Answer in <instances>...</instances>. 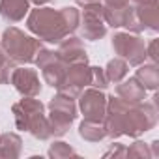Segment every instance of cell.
I'll return each mask as SVG.
<instances>
[{
    "label": "cell",
    "mask_w": 159,
    "mask_h": 159,
    "mask_svg": "<svg viewBox=\"0 0 159 159\" xmlns=\"http://www.w3.org/2000/svg\"><path fill=\"white\" fill-rule=\"evenodd\" d=\"M11 112L15 116V125L21 131H28L34 139L47 140L51 139L49 120L45 114V105L36 98H23L13 103Z\"/></svg>",
    "instance_id": "obj_2"
},
{
    "label": "cell",
    "mask_w": 159,
    "mask_h": 159,
    "mask_svg": "<svg viewBox=\"0 0 159 159\" xmlns=\"http://www.w3.org/2000/svg\"><path fill=\"white\" fill-rule=\"evenodd\" d=\"M0 45H2L4 52L8 54L10 60L15 64H34L36 54L43 47V43L32 36H26L23 30L10 26L4 30L2 38H0Z\"/></svg>",
    "instance_id": "obj_4"
},
{
    "label": "cell",
    "mask_w": 159,
    "mask_h": 159,
    "mask_svg": "<svg viewBox=\"0 0 159 159\" xmlns=\"http://www.w3.org/2000/svg\"><path fill=\"white\" fill-rule=\"evenodd\" d=\"M135 79L144 90H157L159 86V67L157 64H140L137 66Z\"/></svg>",
    "instance_id": "obj_16"
},
{
    "label": "cell",
    "mask_w": 159,
    "mask_h": 159,
    "mask_svg": "<svg viewBox=\"0 0 159 159\" xmlns=\"http://www.w3.org/2000/svg\"><path fill=\"white\" fill-rule=\"evenodd\" d=\"M105 75H107V81L109 83H120V81H124L125 79V75H127V62L124 60V58H112L109 64H107V67H105Z\"/></svg>",
    "instance_id": "obj_20"
},
{
    "label": "cell",
    "mask_w": 159,
    "mask_h": 159,
    "mask_svg": "<svg viewBox=\"0 0 159 159\" xmlns=\"http://www.w3.org/2000/svg\"><path fill=\"white\" fill-rule=\"evenodd\" d=\"M116 96L120 99H124L125 103L135 105V103H142L146 99V90L139 84V81L133 77V79H127V81L116 83Z\"/></svg>",
    "instance_id": "obj_15"
},
{
    "label": "cell",
    "mask_w": 159,
    "mask_h": 159,
    "mask_svg": "<svg viewBox=\"0 0 159 159\" xmlns=\"http://www.w3.org/2000/svg\"><path fill=\"white\" fill-rule=\"evenodd\" d=\"M90 79H92V69H90L88 62L69 64L58 92H62V94L75 99V98H79V94H81L84 88L90 86Z\"/></svg>",
    "instance_id": "obj_8"
},
{
    "label": "cell",
    "mask_w": 159,
    "mask_h": 159,
    "mask_svg": "<svg viewBox=\"0 0 159 159\" xmlns=\"http://www.w3.org/2000/svg\"><path fill=\"white\" fill-rule=\"evenodd\" d=\"M150 146L153 148V152H152V157H157V155H159V140H153Z\"/></svg>",
    "instance_id": "obj_29"
},
{
    "label": "cell",
    "mask_w": 159,
    "mask_h": 159,
    "mask_svg": "<svg viewBox=\"0 0 159 159\" xmlns=\"http://www.w3.org/2000/svg\"><path fill=\"white\" fill-rule=\"evenodd\" d=\"M10 83L15 86V90L23 98H36L41 94V83H39V75L32 67H13L10 75Z\"/></svg>",
    "instance_id": "obj_11"
},
{
    "label": "cell",
    "mask_w": 159,
    "mask_h": 159,
    "mask_svg": "<svg viewBox=\"0 0 159 159\" xmlns=\"http://www.w3.org/2000/svg\"><path fill=\"white\" fill-rule=\"evenodd\" d=\"M127 13H129V4H125V6H105L103 4V19L112 28L124 26Z\"/></svg>",
    "instance_id": "obj_19"
},
{
    "label": "cell",
    "mask_w": 159,
    "mask_h": 159,
    "mask_svg": "<svg viewBox=\"0 0 159 159\" xmlns=\"http://www.w3.org/2000/svg\"><path fill=\"white\" fill-rule=\"evenodd\" d=\"M56 54L58 58L64 62V64H81V62H88V54H86V49H84V43L81 41V38H64L60 43H58V49H56Z\"/></svg>",
    "instance_id": "obj_13"
},
{
    "label": "cell",
    "mask_w": 159,
    "mask_h": 159,
    "mask_svg": "<svg viewBox=\"0 0 159 159\" xmlns=\"http://www.w3.org/2000/svg\"><path fill=\"white\" fill-rule=\"evenodd\" d=\"M125 157H140V159H148V157H152L150 144H146V142H142V140L133 142V144L127 148Z\"/></svg>",
    "instance_id": "obj_23"
},
{
    "label": "cell",
    "mask_w": 159,
    "mask_h": 159,
    "mask_svg": "<svg viewBox=\"0 0 159 159\" xmlns=\"http://www.w3.org/2000/svg\"><path fill=\"white\" fill-rule=\"evenodd\" d=\"M157 96L152 101H142L129 105L118 96L107 98V112L103 118V127L107 137L118 139L122 135L127 137H140L142 133L150 131L157 124Z\"/></svg>",
    "instance_id": "obj_1"
},
{
    "label": "cell",
    "mask_w": 159,
    "mask_h": 159,
    "mask_svg": "<svg viewBox=\"0 0 159 159\" xmlns=\"http://www.w3.org/2000/svg\"><path fill=\"white\" fill-rule=\"evenodd\" d=\"M83 28V38L90 41H98L107 34V23L103 19V4L94 2L88 6H83L81 13V25Z\"/></svg>",
    "instance_id": "obj_9"
},
{
    "label": "cell",
    "mask_w": 159,
    "mask_h": 159,
    "mask_svg": "<svg viewBox=\"0 0 159 159\" xmlns=\"http://www.w3.org/2000/svg\"><path fill=\"white\" fill-rule=\"evenodd\" d=\"M146 58H150L152 64H157V62H159V54H157V39H152V41L146 45Z\"/></svg>",
    "instance_id": "obj_26"
},
{
    "label": "cell",
    "mask_w": 159,
    "mask_h": 159,
    "mask_svg": "<svg viewBox=\"0 0 159 159\" xmlns=\"http://www.w3.org/2000/svg\"><path fill=\"white\" fill-rule=\"evenodd\" d=\"M129 6L144 30H159V4L157 0H129Z\"/></svg>",
    "instance_id": "obj_12"
},
{
    "label": "cell",
    "mask_w": 159,
    "mask_h": 159,
    "mask_svg": "<svg viewBox=\"0 0 159 159\" xmlns=\"http://www.w3.org/2000/svg\"><path fill=\"white\" fill-rule=\"evenodd\" d=\"M49 129L51 137H62L67 133L71 124L77 120V105L75 99L58 92L51 101H49Z\"/></svg>",
    "instance_id": "obj_5"
},
{
    "label": "cell",
    "mask_w": 159,
    "mask_h": 159,
    "mask_svg": "<svg viewBox=\"0 0 159 159\" xmlns=\"http://www.w3.org/2000/svg\"><path fill=\"white\" fill-rule=\"evenodd\" d=\"M32 4H36V6H43V4H49V2H52V0H30Z\"/></svg>",
    "instance_id": "obj_31"
},
{
    "label": "cell",
    "mask_w": 159,
    "mask_h": 159,
    "mask_svg": "<svg viewBox=\"0 0 159 159\" xmlns=\"http://www.w3.org/2000/svg\"><path fill=\"white\" fill-rule=\"evenodd\" d=\"M75 2L83 8V6H88V4H94V2H101V0H75Z\"/></svg>",
    "instance_id": "obj_30"
},
{
    "label": "cell",
    "mask_w": 159,
    "mask_h": 159,
    "mask_svg": "<svg viewBox=\"0 0 159 159\" xmlns=\"http://www.w3.org/2000/svg\"><path fill=\"white\" fill-rule=\"evenodd\" d=\"M79 135L86 142H99L107 137L103 122H92V120H83L79 125Z\"/></svg>",
    "instance_id": "obj_18"
},
{
    "label": "cell",
    "mask_w": 159,
    "mask_h": 159,
    "mask_svg": "<svg viewBox=\"0 0 159 159\" xmlns=\"http://www.w3.org/2000/svg\"><path fill=\"white\" fill-rule=\"evenodd\" d=\"M30 10V0H0V17L6 23H19Z\"/></svg>",
    "instance_id": "obj_14"
},
{
    "label": "cell",
    "mask_w": 159,
    "mask_h": 159,
    "mask_svg": "<svg viewBox=\"0 0 159 159\" xmlns=\"http://www.w3.org/2000/svg\"><path fill=\"white\" fill-rule=\"evenodd\" d=\"M34 64L38 66V69H41V75H43V81L52 86V88H60L62 81H64V75H66V69H67V64H64L56 51H51V49H45L41 47L39 52L36 54V60Z\"/></svg>",
    "instance_id": "obj_7"
},
{
    "label": "cell",
    "mask_w": 159,
    "mask_h": 159,
    "mask_svg": "<svg viewBox=\"0 0 159 159\" xmlns=\"http://www.w3.org/2000/svg\"><path fill=\"white\" fill-rule=\"evenodd\" d=\"M101 4H105V6H125V4H129V0H101Z\"/></svg>",
    "instance_id": "obj_28"
},
{
    "label": "cell",
    "mask_w": 159,
    "mask_h": 159,
    "mask_svg": "<svg viewBox=\"0 0 159 159\" xmlns=\"http://www.w3.org/2000/svg\"><path fill=\"white\" fill-rule=\"evenodd\" d=\"M0 66H8V67H15V62L8 58V54L4 52L2 45H0Z\"/></svg>",
    "instance_id": "obj_27"
},
{
    "label": "cell",
    "mask_w": 159,
    "mask_h": 159,
    "mask_svg": "<svg viewBox=\"0 0 159 159\" xmlns=\"http://www.w3.org/2000/svg\"><path fill=\"white\" fill-rule=\"evenodd\" d=\"M49 157L52 159H67V157H79L77 152L67 144V142H62V140H54L51 146H49Z\"/></svg>",
    "instance_id": "obj_22"
},
{
    "label": "cell",
    "mask_w": 159,
    "mask_h": 159,
    "mask_svg": "<svg viewBox=\"0 0 159 159\" xmlns=\"http://www.w3.org/2000/svg\"><path fill=\"white\" fill-rule=\"evenodd\" d=\"M21 148H23V140L17 133L0 135V157L17 159L21 155Z\"/></svg>",
    "instance_id": "obj_17"
},
{
    "label": "cell",
    "mask_w": 159,
    "mask_h": 159,
    "mask_svg": "<svg viewBox=\"0 0 159 159\" xmlns=\"http://www.w3.org/2000/svg\"><path fill=\"white\" fill-rule=\"evenodd\" d=\"M79 111L84 116V120L92 122H103L105 112H107V96L103 90L98 88H84L79 94Z\"/></svg>",
    "instance_id": "obj_10"
},
{
    "label": "cell",
    "mask_w": 159,
    "mask_h": 159,
    "mask_svg": "<svg viewBox=\"0 0 159 159\" xmlns=\"http://www.w3.org/2000/svg\"><path fill=\"white\" fill-rule=\"evenodd\" d=\"M90 69H92L90 86H92V88H98V90H105V88L109 86V81H107L105 69H103V67H98V66H90Z\"/></svg>",
    "instance_id": "obj_24"
},
{
    "label": "cell",
    "mask_w": 159,
    "mask_h": 159,
    "mask_svg": "<svg viewBox=\"0 0 159 159\" xmlns=\"http://www.w3.org/2000/svg\"><path fill=\"white\" fill-rule=\"evenodd\" d=\"M125 152H127V148H125L124 144H112V146L103 153V157H125Z\"/></svg>",
    "instance_id": "obj_25"
},
{
    "label": "cell",
    "mask_w": 159,
    "mask_h": 159,
    "mask_svg": "<svg viewBox=\"0 0 159 159\" xmlns=\"http://www.w3.org/2000/svg\"><path fill=\"white\" fill-rule=\"evenodd\" d=\"M58 11L62 15V21L66 25L67 34H73L79 28V25H81V11H79L77 8H73V6H66V8L58 10Z\"/></svg>",
    "instance_id": "obj_21"
},
{
    "label": "cell",
    "mask_w": 159,
    "mask_h": 159,
    "mask_svg": "<svg viewBox=\"0 0 159 159\" xmlns=\"http://www.w3.org/2000/svg\"><path fill=\"white\" fill-rule=\"evenodd\" d=\"M112 49L129 66H140L146 60V43L137 34L114 32V36H112Z\"/></svg>",
    "instance_id": "obj_6"
},
{
    "label": "cell",
    "mask_w": 159,
    "mask_h": 159,
    "mask_svg": "<svg viewBox=\"0 0 159 159\" xmlns=\"http://www.w3.org/2000/svg\"><path fill=\"white\" fill-rule=\"evenodd\" d=\"M26 28L39 41H47V43H60L66 36H69L60 11L52 8L38 6L36 10H32L26 19Z\"/></svg>",
    "instance_id": "obj_3"
}]
</instances>
